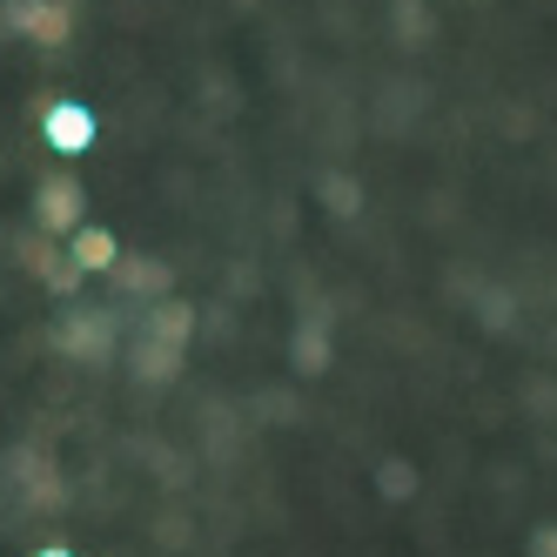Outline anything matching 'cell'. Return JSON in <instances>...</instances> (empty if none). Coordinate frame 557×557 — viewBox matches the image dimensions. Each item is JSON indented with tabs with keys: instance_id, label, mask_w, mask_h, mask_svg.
Segmentation results:
<instances>
[{
	"instance_id": "obj_12",
	"label": "cell",
	"mask_w": 557,
	"mask_h": 557,
	"mask_svg": "<svg viewBox=\"0 0 557 557\" xmlns=\"http://www.w3.org/2000/svg\"><path fill=\"white\" fill-rule=\"evenodd\" d=\"M34 557H74V550H61V544H48V550H34Z\"/></svg>"
},
{
	"instance_id": "obj_1",
	"label": "cell",
	"mask_w": 557,
	"mask_h": 557,
	"mask_svg": "<svg viewBox=\"0 0 557 557\" xmlns=\"http://www.w3.org/2000/svg\"><path fill=\"white\" fill-rule=\"evenodd\" d=\"M114 336H122V315L114 309H67L54 323V349L67 363H88V370L114 356Z\"/></svg>"
},
{
	"instance_id": "obj_2",
	"label": "cell",
	"mask_w": 557,
	"mask_h": 557,
	"mask_svg": "<svg viewBox=\"0 0 557 557\" xmlns=\"http://www.w3.org/2000/svg\"><path fill=\"white\" fill-rule=\"evenodd\" d=\"M0 27L34 41V48H61L74 34V0H8V8H0Z\"/></svg>"
},
{
	"instance_id": "obj_10",
	"label": "cell",
	"mask_w": 557,
	"mask_h": 557,
	"mask_svg": "<svg viewBox=\"0 0 557 557\" xmlns=\"http://www.w3.org/2000/svg\"><path fill=\"white\" fill-rule=\"evenodd\" d=\"M175 370H182V349H169V343H135V376L141 383H175Z\"/></svg>"
},
{
	"instance_id": "obj_9",
	"label": "cell",
	"mask_w": 557,
	"mask_h": 557,
	"mask_svg": "<svg viewBox=\"0 0 557 557\" xmlns=\"http://www.w3.org/2000/svg\"><path fill=\"white\" fill-rule=\"evenodd\" d=\"M289 356H296L302 376H323V370H330V330H323V323H302L296 343H289Z\"/></svg>"
},
{
	"instance_id": "obj_8",
	"label": "cell",
	"mask_w": 557,
	"mask_h": 557,
	"mask_svg": "<svg viewBox=\"0 0 557 557\" xmlns=\"http://www.w3.org/2000/svg\"><path fill=\"white\" fill-rule=\"evenodd\" d=\"M21 256H27V269H34V275H41V283H48L54 296H74V289H82V283H88V275H82V269H74L67 256H54V249H41V243H27Z\"/></svg>"
},
{
	"instance_id": "obj_5",
	"label": "cell",
	"mask_w": 557,
	"mask_h": 557,
	"mask_svg": "<svg viewBox=\"0 0 557 557\" xmlns=\"http://www.w3.org/2000/svg\"><path fill=\"white\" fill-rule=\"evenodd\" d=\"M67 262L82 269V275H114V269H122V243H114L101 222H82V228L67 235Z\"/></svg>"
},
{
	"instance_id": "obj_3",
	"label": "cell",
	"mask_w": 557,
	"mask_h": 557,
	"mask_svg": "<svg viewBox=\"0 0 557 557\" xmlns=\"http://www.w3.org/2000/svg\"><path fill=\"white\" fill-rule=\"evenodd\" d=\"M82 215H88V188L74 182L67 169L34 182V222H41L48 235H74V228H82Z\"/></svg>"
},
{
	"instance_id": "obj_7",
	"label": "cell",
	"mask_w": 557,
	"mask_h": 557,
	"mask_svg": "<svg viewBox=\"0 0 557 557\" xmlns=\"http://www.w3.org/2000/svg\"><path fill=\"white\" fill-rule=\"evenodd\" d=\"M141 336H148V343H169V349H188V336H195V309L175 302V296L154 302V309L141 315Z\"/></svg>"
},
{
	"instance_id": "obj_11",
	"label": "cell",
	"mask_w": 557,
	"mask_h": 557,
	"mask_svg": "<svg viewBox=\"0 0 557 557\" xmlns=\"http://www.w3.org/2000/svg\"><path fill=\"white\" fill-rule=\"evenodd\" d=\"M323 202H330L336 215H349L356 202H363V195H356V182H349V175H330V182H323Z\"/></svg>"
},
{
	"instance_id": "obj_4",
	"label": "cell",
	"mask_w": 557,
	"mask_h": 557,
	"mask_svg": "<svg viewBox=\"0 0 557 557\" xmlns=\"http://www.w3.org/2000/svg\"><path fill=\"white\" fill-rule=\"evenodd\" d=\"M41 141H48L54 154H88V148H95V108H88V101H48Z\"/></svg>"
},
{
	"instance_id": "obj_6",
	"label": "cell",
	"mask_w": 557,
	"mask_h": 557,
	"mask_svg": "<svg viewBox=\"0 0 557 557\" xmlns=\"http://www.w3.org/2000/svg\"><path fill=\"white\" fill-rule=\"evenodd\" d=\"M114 289H128V296H162V302H169L175 269L154 262V256H122V269H114Z\"/></svg>"
}]
</instances>
